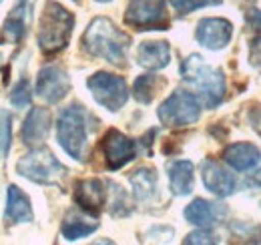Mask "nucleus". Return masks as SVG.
I'll use <instances>...</instances> for the list:
<instances>
[{
	"label": "nucleus",
	"instance_id": "nucleus-1",
	"mask_svg": "<svg viewBox=\"0 0 261 245\" xmlns=\"http://www.w3.org/2000/svg\"><path fill=\"white\" fill-rule=\"evenodd\" d=\"M130 46V36L123 32L113 20L97 16L83 34V48L91 57L123 66L127 61Z\"/></svg>",
	"mask_w": 261,
	"mask_h": 245
},
{
	"label": "nucleus",
	"instance_id": "nucleus-2",
	"mask_svg": "<svg viewBox=\"0 0 261 245\" xmlns=\"http://www.w3.org/2000/svg\"><path fill=\"white\" fill-rule=\"evenodd\" d=\"M74 29V16L72 12H68L63 4L50 0L44 4L40 20H38V46L44 55H55L59 51H63L70 34Z\"/></svg>",
	"mask_w": 261,
	"mask_h": 245
},
{
	"label": "nucleus",
	"instance_id": "nucleus-3",
	"mask_svg": "<svg viewBox=\"0 0 261 245\" xmlns=\"http://www.w3.org/2000/svg\"><path fill=\"white\" fill-rule=\"evenodd\" d=\"M183 81L197 89L203 105L213 109L225 99V77L219 68L209 66L199 55L187 57L181 64Z\"/></svg>",
	"mask_w": 261,
	"mask_h": 245
},
{
	"label": "nucleus",
	"instance_id": "nucleus-4",
	"mask_svg": "<svg viewBox=\"0 0 261 245\" xmlns=\"http://www.w3.org/2000/svg\"><path fill=\"white\" fill-rule=\"evenodd\" d=\"M87 111L81 105H70L61 113L57 122L59 145L74 161H85L89 147V129H87Z\"/></svg>",
	"mask_w": 261,
	"mask_h": 245
},
{
	"label": "nucleus",
	"instance_id": "nucleus-5",
	"mask_svg": "<svg viewBox=\"0 0 261 245\" xmlns=\"http://www.w3.org/2000/svg\"><path fill=\"white\" fill-rule=\"evenodd\" d=\"M18 175L38 185H61L66 177V167L46 147H36L18 159Z\"/></svg>",
	"mask_w": 261,
	"mask_h": 245
},
{
	"label": "nucleus",
	"instance_id": "nucleus-6",
	"mask_svg": "<svg viewBox=\"0 0 261 245\" xmlns=\"http://www.w3.org/2000/svg\"><path fill=\"white\" fill-rule=\"evenodd\" d=\"M159 121L167 127H187L199 121L201 103L193 92L175 91L157 111Z\"/></svg>",
	"mask_w": 261,
	"mask_h": 245
},
{
	"label": "nucleus",
	"instance_id": "nucleus-7",
	"mask_svg": "<svg viewBox=\"0 0 261 245\" xmlns=\"http://www.w3.org/2000/svg\"><path fill=\"white\" fill-rule=\"evenodd\" d=\"M87 87L93 92L98 105L111 113H117L119 109H123L127 103V96H129L125 79L111 75V72H95L87 81Z\"/></svg>",
	"mask_w": 261,
	"mask_h": 245
},
{
	"label": "nucleus",
	"instance_id": "nucleus-8",
	"mask_svg": "<svg viewBox=\"0 0 261 245\" xmlns=\"http://www.w3.org/2000/svg\"><path fill=\"white\" fill-rule=\"evenodd\" d=\"M125 22L137 31H165L169 27L165 0H129Z\"/></svg>",
	"mask_w": 261,
	"mask_h": 245
},
{
	"label": "nucleus",
	"instance_id": "nucleus-9",
	"mask_svg": "<svg viewBox=\"0 0 261 245\" xmlns=\"http://www.w3.org/2000/svg\"><path fill=\"white\" fill-rule=\"evenodd\" d=\"M100 149H102V155H105L107 167L111 171H117V169L125 167L129 161L135 159V155H137V143L133 139H129L127 135H123L121 131L109 129L107 135L100 141Z\"/></svg>",
	"mask_w": 261,
	"mask_h": 245
},
{
	"label": "nucleus",
	"instance_id": "nucleus-10",
	"mask_svg": "<svg viewBox=\"0 0 261 245\" xmlns=\"http://www.w3.org/2000/svg\"><path fill=\"white\" fill-rule=\"evenodd\" d=\"M68 91H70V79H68L66 70H63L61 66L48 64V66L38 70L36 94L40 99H44L50 105H57L68 94Z\"/></svg>",
	"mask_w": 261,
	"mask_h": 245
},
{
	"label": "nucleus",
	"instance_id": "nucleus-11",
	"mask_svg": "<svg viewBox=\"0 0 261 245\" xmlns=\"http://www.w3.org/2000/svg\"><path fill=\"white\" fill-rule=\"evenodd\" d=\"M231 36H233V27L225 18H203L195 31L197 42L209 51L225 48Z\"/></svg>",
	"mask_w": 261,
	"mask_h": 245
},
{
	"label": "nucleus",
	"instance_id": "nucleus-12",
	"mask_svg": "<svg viewBox=\"0 0 261 245\" xmlns=\"http://www.w3.org/2000/svg\"><path fill=\"white\" fill-rule=\"evenodd\" d=\"M50 125H53V115H50L48 109H44V107L31 109V113L27 115V119L22 122V129H20L22 143L29 145V147L40 145L48 137Z\"/></svg>",
	"mask_w": 261,
	"mask_h": 245
},
{
	"label": "nucleus",
	"instance_id": "nucleus-13",
	"mask_svg": "<svg viewBox=\"0 0 261 245\" xmlns=\"http://www.w3.org/2000/svg\"><path fill=\"white\" fill-rule=\"evenodd\" d=\"M107 201V189L100 179H83L74 185V203L89 215H97Z\"/></svg>",
	"mask_w": 261,
	"mask_h": 245
},
{
	"label": "nucleus",
	"instance_id": "nucleus-14",
	"mask_svg": "<svg viewBox=\"0 0 261 245\" xmlns=\"http://www.w3.org/2000/svg\"><path fill=\"white\" fill-rule=\"evenodd\" d=\"M201 179L203 185L217 197H229L235 191V179L225 167H221L219 163L207 159L201 165Z\"/></svg>",
	"mask_w": 261,
	"mask_h": 245
},
{
	"label": "nucleus",
	"instance_id": "nucleus-15",
	"mask_svg": "<svg viewBox=\"0 0 261 245\" xmlns=\"http://www.w3.org/2000/svg\"><path fill=\"white\" fill-rule=\"evenodd\" d=\"M227 217V207L219 203H211L205 199H195L185 207V219L199 227H211L221 223Z\"/></svg>",
	"mask_w": 261,
	"mask_h": 245
},
{
	"label": "nucleus",
	"instance_id": "nucleus-16",
	"mask_svg": "<svg viewBox=\"0 0 261 245\" xmlns=\"http://www.w3.org/2000/svg\"><path fill=\"white\" fill-rule=\"evenodd\" d=\"M171 61V48L165 40H145L137 48V62L149 70H161Z\"/></svg>",
	"mask_w": 261,
	"mask_h": 245
},
{
	"label": "nucleus",
	"instance_id": "nucleus-17",
	"mask_svg": "<svg viewBox=\"0 0 261 245\" xmlns=\"http://www.w3.org/2000/svg\"><path fill=\"white\" fill-rule=\"evenodd\" d=\"M4 219H6L8 223H31L34 219L33 207H31V199H29V197L22 193V189H18L16 185H8Z\"/></svg>",
	"mask_w": 261,
	"mask_h": 245
},
{
	"label": "nucleus",
	"instance_id": "nucleus-18",
	"mask_svg": "<svg viewBox=\"0 0 261 245\" xmlns=\"http://www.w3.org/2000/svg\"><path fill=\"white\" fill-rule=\"evenodd\" d=\"M27 16H29V0H18L16 6L12 8V12L8 14V18L2 24L0 40L18 44L24 38V32H27Z\"/></svg>",
	"mask_w": 261,
	"mask_h": 245
},
{
	"label": "nucleus",
	"instance_id": "nucleus-19",
	"mask_svg": "<svg viewBox=\"0 0 261 245\" xmlns=\"http://www.w3.org/2000/svg\"><path fill=\"white\" fill-rule=\"evenodd\" d=\"M223 159L231 169L247 171L253 169L261 161V151L251 143H233L223 151Z\"/></svg>",
	"mask_w": 261,
	"mask_h": 245
},
{
	"label": "nucleus",
	"instance_id": "nucleus-20",
	"mask_svg": "<svg viewBox=\"0 0 261 245\" xmlns=\"http://www.w3.org/2000/svg\"><path fill=\"white\" fill-rule=\"evenodd\" d=\"M129 181L133 185V193L135 199L141 203L151 201L157 195V171L151 167H141L137 171H133L129 175Z\"/></svg>",
	"mask_w": 261,
	"mask_h": 245
},
{
	"label": "nucleus",
	"instance_id": "nucleus-21",
	"mask_svg": "<svg viewBox=\"0 0 261 245\" xmlns=\"http://www.w3.org/2000/svg\"><path fill=\"white\" fill-rule=\"evenodd\" d=\"M98 229V221L97 219H91L89 215L85 213H68L63 221V227H61V233L66 241H76L81 237H87L91 233H95Z\"/></svg>",
	"mask_w": 261,
	"mask_h": 245
},
{
	"label": "nucleus",
	"instance_id": "nucleus-22",
	"mask_svg": "<svg viewBox=\"0 0 261 245\" xmlns=\"http://www.w3.org/2000/svg\"><path fill=\"white\" fill-rule=\"evenodd\" d=\"M169 187L173 195L183 197L193 191V163L191 161H175L169 165Z\"/></svg>",
	"mask_w": 261,
	"mask_h": 245
},
{
	"label": "nucleus",
	"instance_id": "nucleus-23",
	"mask_svg": "<svg viewBox=\"0 0 261 245\" xmlns=\"http://www.w3.org/2000/svg\"><path fill=\"white\" fill-rule=\"evenodd\" d=\"M161 85H163V83H161L157 77H153V75H143V77H139V79L135 81V85H133V94H135V99H137L139 103L149 105V103L155 99V94H157Z\"/></svg>",
	"mask_w": 261,
	"mask_h": 245
},
{
	"label": "nucleus",
	"instance_id": "nucleus-24",
	"mask_svg": "<svg viewBox=\"0 0 261 245\" xmlns=\"http://www.w3.org/2000/svg\"><path fill=\"white\" fill-rule=\"evenodd\" d=\"M10 103L16 109H24L27 105H31V85L27 79H20L14 85V89L10 91Z\"/></svg>",
	"mask_w": 261,
	"mask_h": 245
},
{
	"label": "nucleus",
	"instance_id": "nucleus-25",
	"mask_svg": "<svg viewBox=\"0 0 261 245\" xmlns=\"http://www.w3.org/2000/svg\"><path fill=\"white\" fill-rule=\"evenodd\" d=\"M113 187V199H111V213L113 215H129L130 213V205H129V199H127V193L119 187V185L111 183Z\"/></svg>",
	"mask_w": 261,
	"mask_h": 245
},
{
	"label": "nucleus",
	"instance_id": "nucleus-26",
	"mask_svg": "<svg viewBox=\"0 0 261 245\" xmlns=\"http://www.w3.org/2000/svg\"><path fill=\"white\" fill-rule=\"evenodd\" d=\"M169 2L175 8V12H179V14H189V12H193L197 8L221 4V0H169Z\"/></svg>",
	"mask_w": 261,
	"mask_h": 245
},
{
	"label": "nucleus",
	"instance_id": "nucleus-27",
	"mask_svg": "<svg viewBox=\"0 0 261 245\" xmlns=\"http://www.w3.org/2000/svg\"><path fill=\"white\" fill-rule=\"evenodd\" d=\"M10 122H12L10 113L2 111L0 113V153L2 157H6L10 151Z\"/></svg>",
	"mask_w": 261,
	"mask_h": 245
},
{
	"label": "nucleus",
	"instance_id": "nucleus-28",
	"mask_svg": "<svg viewBox=\"0 0 261 245\" xmlns=\"http://www.w3.org/2000/svg\"><path fill=\"white\" fill-rule=\"evenodd\" d=\"M183 243H189V245H209V243H219V237L215 235V233H211L209 229H199V231H193V233H189L185 239H183Z\"/></svg>",
	"mask_w": 261,
	"mask_h": 245
},
{
	"label": "nucleus",
	"instance_id": "nucleus-29",
	"mask_svg": "<svg viewBox=\"0 0 261 245\" xmlns=\"http://www.w3.org/2000/svg\"><path fill=\"white\" fill-rule=\"evenodd\" d=\"M249 61H251V64H253L255 68L261 70V36L255 38V40L251 42V46H249Z\"/></svg>",
	"mask_w": 261,
	"mask_h": 245
},
{
	"label": "nucleus",
	"instance_id": "nucleus-30",
	"mask_svg": "<svg viewBox=\"0 0 261 245\" xmlns=\"http://www.w3.org/2000/svg\"><path fill=\"white\" fill-rule=\"evenodd\" d=\"M245 18H247V24H249V29H253V31L261 32V10H257V8L249 10Z\"/></svg>",
	"mask_w": 261,
	"mask_h": 245
},
{
	"label": "nucleus",
	"instance_id": "nucleus-31",
	"mask_svg": "<svg viewBox=\"0 0 261 245\" xmlns=\"http://www.w3.org/2000/svg\"><path fill=\"white\" fill-rule=\"evenodd\" d=\"M249 122H251V127L261 135V107H255V109L249 111Z\"/></svg>",
	"mask_w": 261,
	"mask_h": 245
},
{
	"label": "nucleus",
	"instance_id": "nucleus-32",
	"mask_svg": "<svg viewBox=\"0 0 261 245\" xmlns=\"http://www.w3.org/2000/svg\"><path fill=\"white\" fill-rule=\"evenodd\" d=\"M245 187H251V189L261 187V169L259 171H253L251 175H247V177H245Z\"/></svg>",
	"mask_w": 261,
	"mask_h": 245
},
{
	"label": "nucleus",
	"instance_id": "nucleus-33",
	"mask_svg": "<svg viewBox=\"0 0 261 245\" xmlns=\"http://www.w3.org/2000/svg\"><path fill=\"white\" fill-rule=\"evenodd\" d=\"M97 2H111V0H97Z\"/></svg>",
	"mask_w": 261,
	"mask_h": 245
},
{
	"label": "nucleus",
	"instance_id": "nucleus-34",
	"mask_svg": "<svg viewBox=\"0 0 261 245\" xmlns=\"http://www.w3.org/2000/svg\"><path fill=\"white\" fill-rule=\"evenodd\" d=\"M0 4H2V0H0Z\"/></svg>",
	"mask_w": 261,
	"mask_h": 245
}]
</instances>
